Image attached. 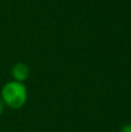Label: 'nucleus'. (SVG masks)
<instances>
[{
	"mask_svg": "<svg viewBox=\"0 0 131 132\" xmlns=\"http://www.w3.org/2000/svg\"><path fill=\"white\" fill-rule=\"evenodd\" d=\"M0 96H1L5 105L12 108V109H19V108L23 107L24 103L27 102V87L23 85V82H19L15 80L8 81L2 87Z\"/></svg>",
	"mask_w": 131,
	"mask_h": 132,
	"instance_id": "1",
	"label": "nucleus"
},
{
	"mask_svg": "<svg viewBox=\"0 0 131 132\" xmlns=\"http://www.w3.org/2000/svg\"><path fill=\"white\" fill-rule=\"evenodd\" d=\"M12 77L15 81L19 82H24L26 80L29 78L30 75V70H29V66L24 63H15L12 67Z\"/></svg>",
	"mask_w": 131,
	"mask_h": 132,
	"instance_id": "2",
	"label": "nucleus"
},
{
	"mask_svg": "<svg viewBox=\"0 0 131 132\" xmlns=\"http://www.w3.org/2000/svg\"><path fill=\"white\" fill-rule=\"evenodd\" d=\"M120 132H131V124H125L121 128Z\"/></svg>",
	"mask_w": 131,
	"mask_h": 132,
	"instance_id": "3",
	"label": "nucleus"
},
{
	"mask_svg": "<svg viewBox=\"0 0 131 132\" xmlns=\"http://www.w3.org/2000/svg\"><path fill=\"white\" fill-rule=\"evenodd\" d=\"M4 108H5V103H4V101H2L1 96H0V115H1L2 111H4Z\"/></svg>",
	"mask_w": 131,
	"mask_h": 132,
	"instance_id": "4",
	"label": "nucleus"
}]
</instances>
